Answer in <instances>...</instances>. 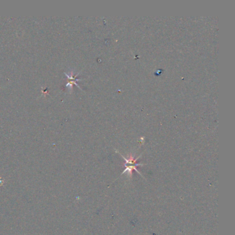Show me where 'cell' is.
Returning <instances> with one entry per match:
<instances>
[{
  "instance_id": "cell-1",
  "label": "cell",
  "mask_w": 235,
  "mask_h": 235,
  "mask_svg": "<svg viewBox=\"0 0 235 235\" xmlns=\"http://www.w3.org/2000/svg\"><path fill=\"white\" fill-rule=\"evenodd\" d=\"M121 155V157H123L124 161H125V163H124V166H125V168H126L125 170H124V171L123 172V173H122L121 174H124V172H127V171H128L129 173H132V171H133V170H135L136 172H137L140 175H141V174L138 171L137 169H136L137 166H142V165H143V164H137V163H136V160H137L140 157L141 155L139 156V157H136V159H135V158L133 157H130V158H129V159H126V158L124 157L123 155ZM141 176H142V175H141Z\"/></svg>"
}]
</instances>
